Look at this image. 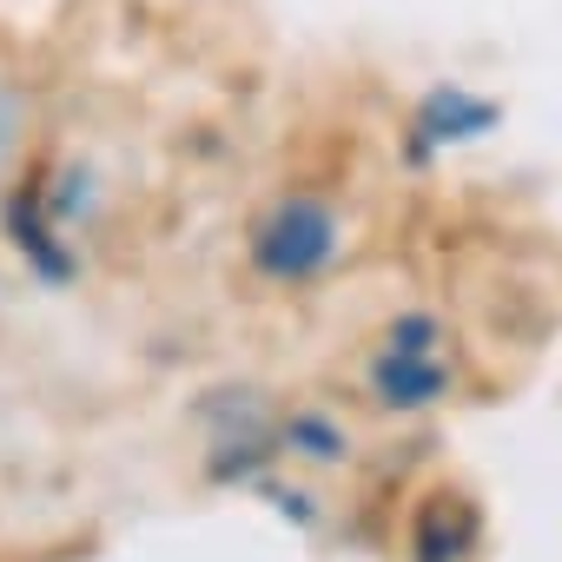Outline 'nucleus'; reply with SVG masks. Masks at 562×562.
Masks as SVG:
<instances>
[{"label":"nucleus","instance_id":"obj_1","mask_svg":"<svg viewBox=\"0 0 562 562\" xmlns=\"http://www.w3.org/2000/svg\"><path fill=\"white\" fill-rule=\"evenodd\" d=\"M443 384H450V371H443V358H437V325H430V318H397L391 338H384V351H378V364H371L378 404H391V411H424V404L443 397Z\"/></svg>","mask_w":562,"mask_h":562},{"label":"nucleus","instance_id":"obj_2","mask_svg":"<svg viewBox=\"0 0 562 562\" xmlns=\"http://www.w3.org/2000/svg\"><path fill=\"white\" fill-rule=\"evenodd\" d=\"M331 251H338V218L318 199H285L258 225V245H251L258 271H271V278H312L331 265Z\"/></svg>","mask_w":562,"mask_h":562},{"label":"nucleus","instance_id":"obj_3","mask_svg":"<svg viewBox=\"0 0 562 562\" xmlns=\"http://www.w3.org/2000/svg\"><path fill=\"white\" fill-rule=\"evenodd\" d=\"M496 120H503V113H496V100H476V93H463V87H437V93L417 106L411 153H417V159H430V153H443V146L483 139Z\"/></svg>","mask_w":562,"mask_h":562},{"label":"nucleus","instance_id":"obj_4","mask_svg":"<svg viewBox=\"0 0 562 562\" xmlns=\"http://www.w3.org/2000/svg\"><path fill=\"white\" fill-rule=\"evenodd\" d=\"M8 232H14V245L27 251V265L47 278V285H67V278H74V258H67V245H60L54 225H47V199H41V186L14 192V205H8Z\"/></svg>","mask_w":562,"mask_h":562},{"label":"nucleus","instance_id":"obj_5","mask_svg":"<svg viewBox=\"0 0 562 562\" xmlns=\"http://www.w3.org/2000/svg\"><path fill=\"white\" fill-rule=\"evenodd\" d=\"M470 509L457 503V496H437L430 509H424V522H417V562H463V549H470Z\"/></svg>","mask_w":562,"mask_h":562},{"label":"nucleus","instance_id":"obj_6","mask_svg":"<svg viewBox=\"0 0 562 562\" xmlns=\"http://www.w3.org/2000/svg\"><path fill=\"white\" fill-rule=\"evenodd\" d=\"M285 443L305 450V457H318V463H338L345 457V430H331L325 417H292L285 424Z\"/></svg>","mask_w":562,"mask_h":562}]
</instances>
